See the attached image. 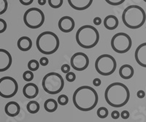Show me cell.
<instances>
[{
  "label": "cell",
  "instance_id": "38",
  "mask_svg": "<svg viewBox=\"0 0 146 122\" xmlns=\"http://www.w3.org/2000/svg\"><path fill=\"white\" fill-rule=\"evenodd\" d=\"M137 96L138 98L139 99H143L144 98L145 96V93L143 90H139L138 91L137 93Z\"/></svg>",
  "mask_w": 146,
  "mask_h": 122
},
{
  "label": "cell",
  "instance_id": "4",
  "mask_svg": "<svg viewBox=\"0 0 146 122\" xmlns=\"http://www.w3.org/2000/svg\"><path fill=\"white\" fill-rule=\"evenodd\" d=\"M75 39L77 43L80 47L85 49H90L98 44L100 33L93 26L84 25L78 29Z\"/></svg>",
  "mask_w": 146,
  "mask_h": 122
},
{
  "label": "cell",
  "instance_id": "42",
  "mask_svg": "<svg viewBox=\"0 0 146 122\" xmlns=\"http://www.w3.org/2000/svg\"><path fill=\"white\" fill-rule=\"evenodd\" d=\"M145 28H146V27H145Z\"/></svg>",
  "mask_w": 146,
  "mask_h": 122
},
{
  "label": "cell",
  "instance_id": "31",
  "mask_svg": "<svg viewBox=\"0 0 146 122\" xmlns=\"http://www.w3.org/2000/svg\"><path fill=\"white\" fill-rule=\"evenodd\" d=\"M7 27V22L5 21L4 19H0V34L3 33L6 31Z\"/></svg>",
  "mask_w": 146,
  "mask_h": 122
},
{
  "label": "cell",
  "instance_id": "10",
  "mask_svg": "<svg viewBox=\"0 0 146 122\" xmlns=\"http://www.w3.org/2000/svg\"><path fill=\"white\" fill-rule=\"evenodd\" d=\"M18 85L16 80L10 76L0 78V97L11 98L17 94Z\"/></svg>",
  "mask_w": 146,
  "mask_h": 122
},
{
  "label": "cell",
  "instance_id": "20",
  "mask_svg": "<svg viewBox=\"0 0 146 122\" xmlns=\"http://www.w3.org/2000/svg\"><path fill=\"white\" fill-rule=\"evenodd\" d=\"M18 49L21 51H28L32 47V41L29 37L23 36L18 39L17 42Z\"/></svg>",
  "mask_w": 146,
  "mask_h": 122
},
{
  "label": "cell",
  "instance_id": "24",
  "mask_svg": "<svg viewBox=\"0 0 146 122\" xmlns=\"http://www.w3.org/2000/svg\"><path fill=\"white\" fill-rule=\"evenodd\" d=\"M28 68L29 70L32 71H36L40 67V62L38 61L35 60V59H32L28 62Z\"/></svg>",
  "mask_w": 146,
  "mask_h": 122
},
{
  "label": "cell",
  "instance_id": "41",
  "mask_svg": "<svg viewBox=\"0 0 146 122\" xmlns=\"http://www.w3.org/2000/svg\"><path fill=\"white\" fill-rule=\"evenodd\" d=\"M143 1H144V2H145V3H146V0H143Z\"/></svg>",
  "mask_w": 146,
  "mask_h": 122
},
{
  "label": "cell",
  "instance_id": "26",
  "mask_svg": "<svg viewBox=\"0 0 146 122\" xmlns=\"http://www.w3.org/2000/svg\"><path fill=\"white\" fill-rule=\"evenodd\" d=\"M8 8L7 0H0V15L5 13Z\"/></svg>",
  "mask_w": 146,
  "mask_h": 122
},
{
  "label": "cell",
  "instance_id": "35",
  "mask_svg": "<svg viewBox=\"0 0 146 122\" xmlns=\"http://www.w3.org/2000/svg\"><path fill=\"white\" fill-rule=\"evenodd\" d=\"M111 117L113 119L116 120L120 117V113L118 112V110H113L111 113Z\"/></svg>",
  "mask_w": 146,
  "mask_h": 122
},
{
  "label": "cell",
  "instance_id": "30",
  "mask_svg": "<svg viewBox=\"0 0 146 122\" xmlns=\"http://www.w3.org/2000/svg\"><path fill=\"white\" fill-rule=\"evenodd\" d=\"M105 2L108 4L110 5H113V6H117V5H120L121 4H123L126 0H105Z\"/></svg>",
  "mask_w": 146,
  "mask_h": 122
},
{
  "label": "cell",
  "instance_id": "3",
  "mask_svg": "<svg viewBox=\"0 0 146 122\" xmlns=\"http://www.w3.org/2000/svg\"><path fill=\"white\" fill-rule=\"evenodd\" d=\"M145 21V12L138 5L128 6L122 13V21L123 24L131 29H137L142 27Z\"/></svg>",
  "mask_w": 146,
  "mask_h": 122
},
{
  "label": "cell",
  "instance_id": "23",
  "mask_svg": "<svg viewBox=\"0 0 146 122\" xmlns=\"http://www.w3.org/2000/svg\"><path fill=\"white\" fill-rule=\"evenodd\" d=\"M108 114H109V110L105 107H101L96 110V115L100 119H105L108 117Z\"/></svg>",
  "mask_w": 146,
  "mask_h": 122
},
{
  "label": "cell",
  "instance_id": "12",
  "mask_svg": "<svg viewBox=\"0 0 146 122\" xmlns=\"http://www.w3.org/2000/svg\"><path fill=\"white\" fill-rule=\"evenodd\" d=\"M58 26L60 31L64 33H70L75 29V23L72 17L65 15L59 19Z\"/></svg>",
  "mask_w": 146,
  "mask_h": 122
},
{
  "label": "cell",
  "instance_id": "32",
  "mask_svg": "<svg viewBox=\"0 0 146 122\" xmlns=\"http://www.w3.org/2000/svg\"><path fill=\"white\" fill-rule=\"evenodd\" d=\"M70 66L69 65V64H63V65L62 66V67H61V70H62V72H63V73L64 74H66L67 72H70Z\"/></svg>",
  "mask_w": 146,
  "mask_h": 122
},
{
  "label": "cell",
  "instance_id": "28",
  "mask_svg": "<svg viewBox=\"0 0 146 122\" xmlns=\"http://www.w3.org/2000/svg\"><path fill=\"white\" fill-rule=\"evenodd\" d=\"M57 102L59 105H66V104L68 103L69 102V98L65 94H62L58 97V99H57Z\"/></svg>",
  "mask_w": 146,
  "mask_h": 122
},
{
  "label": "cell",
  "instance_id": "18",
  "mask_svg": "<svg viewBox=\"0 0 146 122\" xmlns=\"http://www.w3.org/2000/svg\"><path fill=\"white\" fill-rule=\"evenodd\" d=\"M135 73L134 68L129 64H123L119 69V75L124 80H129Z\"/></svg>",
  "mask_w": 146,
  "mask_h": 122
},
{
  "label": "cell",
  "instance_id": "2",
  "mask_svg": "<svg viewBox=\"0 0 146 122\" xmlns=\"http://www.w3.org/2000/svg\"><path fill=\"white\" fill-rule=\"evenodd\" d=\"M105 99L111 107L115 108L123 107L129 100L130 91L128 87L122 83H113L105 89Z\"/></svg>",
  "mask_w": 146,
  "mask_h": 122
},
{
  "label": "cell",
  "instance_id": "33",
  "mask_svg": "<svg viewBox=\"0 0 146 122\" xmlns=\"http://www.w3.org/2000/svg\"><path fill=\"white\" fill-rule=\"evenodd\" d=\"M40 62V65L45 67V66L48 65V63H49V60H48V59L47 58V57L43 56V57H42L41 59H40V62Z\"/></svg>",
  "mask_w": 146,
  "mask_h": 122
},
{
  "label": "cell",
  "instance_id": "27",
  "mask_svg": "<svg viewBox=\"0 0 146 122\" xmlns=\"http://www.w3.org/2000/svg\"><path fill=\"white\" fill-rule=\"evenodd\" d=\"M23 79L25 81H31L34 79V74L33 72L31 70H27L25 71L23 74Z\"/></svg>",
  "mask_w": 146,
  "mask_h": 122
},
{
  "label": "cell",
  "instance_id": "17",
  "mask_svg": "<svg viewBox=\"0 0 146 122\" xmlns=\"http://www.w3.org/2000/svg\"><path fill=\"white\" fill-rule=\"evenodd\" d=\"M5 113L7 114L8 116L15 117V116H17L18 114L20 113V105L16 102L11 101V102H9L6 104V105L5 107Z\"/></svg>",
  "mask_w": 146,
  "mask_h": 122
},
{
  "label": "cell",
  "instance_id": "40",
  "mask_svg": "<svg viewBox=\"0 0 146 122\" xmlns=\"http://www.w3.org/2000/svg\"><path fill=\"white\" fill-rule=\"evenodd\" d=\"M46 0H38V4L40 5H41V6H43V5H45L46 4Z\"/></svg>",
  "mask_w": 146,
  "mask_h": 122
},
{
  "label": "cell",
  "instance_id": "14",
  "mask_svg": "<svg viewBox=\"0 0 146 122\" xmlns=\"http://www.w3.org/2000/svg\"><path fill=\"white\" fill-rule=\"evenodd\" d=\"M135 58L139 66L146 68V42L140 44L137 48L135 53Z\"/></svg>",
  "mask_w": 146,
  "mask_h": 122
},
{
  "label": "cell",
  "instance_id": "37",
  "mask_svg": "<svg viewBox=\"0 0 146 122\" xmlns=\"http://www.w3.org/2000/svg\"><path fill=\"white\" fill-rule=\"evenodd\" d=\"M19 2L23 5H29L31 4H32V2H34V0H19Z\"/></svg>",
  "mask_w": 146,
  "mask_h": 122
},
{
  "label": "cell",
  "instance_id": "16",
  "mask_svg": "<svg viewBox=\"0 0 146 122\" xmlns=\"http://www.w3.org/2000/svg\"><path fill=\"white\" fill-rule=\"evenodd\" d=\"M23 94L28 99L35 98L39 94L38 86L33 83H29L23 86Z\"/></svg>",
  "mask_w": 146,
  "mask_h": 122
},
{
  "label": "cell",
  "instance_id": "7",
  "mask_svg": "<svg viewBox=\"0 0 146 122\" xmlns=\"http://www.w3.org/2000/svg\"><path fill=\"white\" fill-rule=\"evenodd\" d=\"M96 72L103 76H108L114 73L116 70L117 63L114 57L109 54H102L95 62Z\"/></svg>",
  "mask_w": 146,
  "mask_h": 122
},
{
  "label": "cell",
  "instance_id": "8",
  "mask_svg": "<svg viewBox=\"0 0 146 122\" xmlns=\"http://www.w3.org/2000/svg\"><path fill=\"white\" fill-rule=\"evenodd\" d=\"M23 22L30 29H38L43 25L45 22V15L40 9L36 7L29 8L24 13Z\"/></svg>",
  "mask_w": 146,
  "mask_h": 122
},
{
  "label": "cell",
  "instance_id": "15",
  "mask_svg": "<svg viewBox=\"0 0 146 122\" xmlns=\"http://www.w3.org/2000/svg\"><path fill=\"white\" fill-rule=\"evenodd\" d=\"M72 8L76 10H85L92 5L93 0H67Z\"/></svg>",
  "mask_w": 146,
  "mask_h": 122
},
{
  "label": "cell",
  "instance_id": "5",
  "mask_svg": "<svg viewBox=\"0 0 146 122\" xmlns=\"http://www.w3.org/2000/svg\"><path fill=\"white\" fill-rule=\"evenodd\" d=\"M60 41L58 36L52 32H43L37 37L36 48L39 51L45 55H51L59 48Z\"/></svg>",
  "mask_w": 146,
  "mask_h": 122
},
{
  "label": "cell",
  "instance_id": "1",
  "mask_svg": "<svg viewBox=\"0 0 146 122\" xmlns=\"http://www.w3.org/2000/svg\"><path fill=\"white\" fill-rule=\"evenodd\" d=\"M74 105L81 111H90L93 110L98 103L97 92L89 86H82L75 91L72 97Z\"/></svg>",
  "mask_w": 146,
  "mask_h": 122
},
{
  "label": "cell",
  "instance_id": "25",
  "mask_svg": "<svg viewBox=\"0 0 146 122\" xmlns=\"http://www.w3.org/2000/svg\"><path fill=\"white\" fill-rule=\"evenodd\" d=\"M64 0H48V5L53 9H58L63 5Z\"/></svg>",
  "mask_w": 146,
  "mask_h": 122
},
{
  "label": "cell",
  "instance_id": "13",
  "mask_svg": "<svg viewBox=\"0 0 146 122\" xmlns=\"http://www.w3.org/2000/svg\"><path fill=\"white\" fill-rule=\"evenodd\" d=\"M11 54L5 49L0 48V72L7 70L12 65Z\"/></svg>",
  "mask_w": 146,
  "mask_h": 122
},
{
  "label": "cell",
  "instance_id": "19",
  "mask_svg": "<svg viewBox=\"0 0 146 122\" xmlns=\"http://www.w3.org/2000/svg\"><path fill=\"white\" fill-rule=\"evenodd\" d=\"M104 26L108 30H114L118 27L119 22L116 16L113 15H109L104 19Z\"/></svg>",
  "mask_w": 146,
  "mask_h": 122
},
{
  "label": "cell",
  "instance_id": "21",
  "mask_svg": "<svg viewBox=\"0 0 146 122\" xmlns=\"http://www.w3.org/2000/svg\"><path fill=\"white\" fill-rule=\"evenodd\" d=\"M58 102L54 99H48L44 103V109L48 113H53L58 108Z\"/></svg>",
  "mask_w": 146,
  "mask_h": 122
},
{
  "label": "cell",
  "instance_id": "34",
  "mask_svg": "<svg viewBox=\"0 0 146 122\" xmlns=\"http://www.w3.org/2000/svg\"><path fill=\"white\" fill-rule=\"evenodd\" d=\"M120 115H121V117L123 119H128L129 118L130 113H129V112L128 111V110H124L121 113Z\"/></svg>",
  "mask_w": 146,
  "mask_h": 122
},
{
  "label": "cell",
  "instance_id": "11",
  "mask_svg": "<svg viewBox=\"0 0 146 122\" xmlns=\"http://www.w3.org/2000/svg\"><path fill=\"white\" fill-rule=\"evenodd\" d=\"M70 64L75 70L83 71L89 65V58L84 53L78 52L73 54L71 57Z\"/></svg>",
  "mask_w": 146,
  "mask_h": 122
},
{
  "label": "cell",
  "instance_id": "22",
  "mask_svg": "<svg viewBox=\"0 0 146 122\" xmlns=\"http://www.w3.org/2000/svg\"><path fill=\"white\" fill-rule=\"evenodd\" d=\"M40 108V104L36 102V101H30V102H29L27 105V109L29 113H36L39 112Z\"/></svg>",
  "mask_w": 146,
  "mask_h": 122
},
{
  "label": "cell",
  "instance_id": "29",
  "mask_svg": "<svg viewBox=\"0 0 146 122\" xmlns=\"http://www.w3.org/2000/svg\"><path fill=\"white\" fill-rule=\"evenodd\" d=\"M76 79V75L74 72H69L66 74V80L68 82H74Z\"/></svg>",
  "mask_w": 146,
  "mask_h": 122
},
{
  "label": "cell",
  "instance_id": "9",
  "mask_svg": "<svg viewBox=\"0 0 146 122\" xmlns=\"http://www.w3.org/2000/svg\"><path fill=\"white\" fill-rule=\"evenodd\" d=\"M111 47L118 54H125L131 49L132 40L129 34L123 32L115 34L111 39Z\"/></svg>",
  "mask_w": 146,
  "mask_h": 122
},
{
  "label": "cell",
  "instance_id": "39",
  "mask_svg": "<svg viewBox=\"0 0 146 122\" xmlns=\"http://www.w3.org/2000/svg\"><path fill=\"white\" fill-rule=\"evenodd\" d=\"M102 84V81L100 78H95L93 80V84L95 86H100Z\"/></svg>",
  "mask_w": 146,
  "mask_h": 122
},
{
  "label": "cell",
  "instance_id": "36",
  "mask_svg": "<svg viewBox=\"0 0 146 122\" xmlns=\"http://www.w3.org/2000/svg\"><path fill=\"white\" fill-rule=\"evenodd\" d=\"M93 22H94V25L100 26V24H102V21L101 18H100V17H95L94 19Z\"/></svg>",
  "mask_w": 146,
  "mask_h": 122
},
{
  "label": "cell",
  "instance_id": "6",
  "mask_svg": "<svg viewBox=\"0 0 146 122\" xmlns=\"http://www.w3.org/2000/svg\"><path fill=\"white\" fill-rule=\"evenodd\" d=\"M42 86L44 91L50 94H56L62 91L64 86V80L57 72H49L44 76Z\"/></svg>",
  "mask_w": 146,
  "mask_h": 122
}]
</instances>
